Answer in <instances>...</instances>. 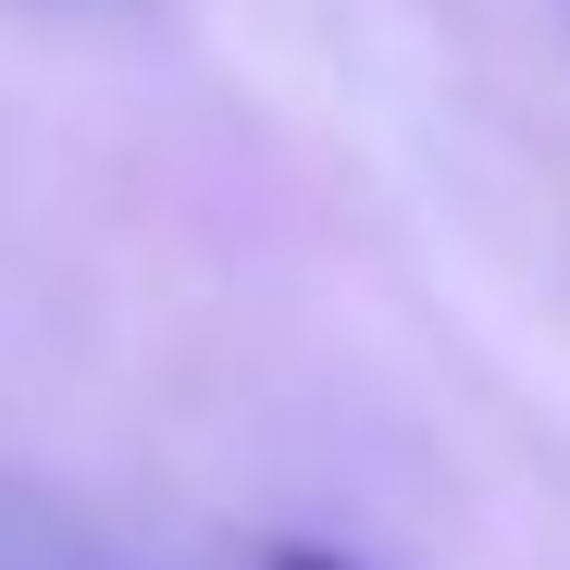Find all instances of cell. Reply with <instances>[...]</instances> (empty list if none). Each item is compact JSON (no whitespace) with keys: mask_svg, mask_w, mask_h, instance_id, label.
<instances>
[{"mask_svg":"<svg viewBox=\"0 0 570 570\" xmlns=\"http://www.w3.org/2000/svg\"><path fill=\"white\" fill-rule=\"evenodd\" d=\"M273 570H360V558H335V546H273Z\"/></svg>","mask_w":570,"mask_h":570,"instance_id":"6da1fadb","label":"cell"}]
</instances>
